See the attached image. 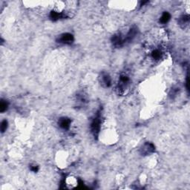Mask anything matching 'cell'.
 I'll return each instance as SVG.
<instances>
[{"mask_svg":"<svg viewBox=\"0 0 190 190\" xmlns=\"http://www.w3.org/2000/svg\"><path fill=\"white\" fill-rule=\"evenodd\" d=\"M100 124H101V119L100 114H97V116L94 118L92 120L91 124V132L93 133L94 136L97 137L100 131Z\"/></svg>","mask_w":190,"mask_h":190,"instance_id":"obj_1","label":"cell"},{"mask_svg":"<svg viewBox=\"0 0 190 190\" xmlns=\"http://www.w3.org/2000/svg\"><path fill=\"white\" fill-rule=\"evenodd\" d=\"M74 36H73L72 33H65L60 35L59 39L57 40V42H60V43L65 44V45H71V44H72L73 42H74Z\"/></svg>","mask_w":190,"mask_h":190,"instance_id":"obj_2","label":"cell"},{"mask_svg":"<svg viewBox=\"0 0 190 190\" xmlns=\"http://www.w3.org/2000/svg\"><path fill=\"white\" fill-rule=\"evenodd\" d=\"M129 77L126 75H121L120 77V80L118 83V91L120 92H124V91L127 89L128 86L129 84Z\"/></svg>","mask_w":190,"mask_h":190,"instance_id":"obj_3","label":"cell"},{"mask_svg":"<svg viewBox=\"0 0 190 190\" xmlns=\"http://www.w3.org/2000/svg\"><path fill=\"white\" fill-rule=\"evenodd\" d=\"M154 150H155V147L152 143H146L141 148V154L147 155V154L153 153Z\"/></svg>","mask_w":190,"mask_h":190,"instance_id":"obj_4","label":"cell"},{"mask_svg":"<svg viewBox=\"0 0 190 190\" xmlns=\"http://www.w3.org/2000/svg\"><path fill=\"white\" fill-rule=\"evenodd\" d=\"M111 42H112L113 45L117 48L121 47L125 43V40L120 34H116L113 36L112 38H111Z\"/></svg>","mask_w":190,"mask_h":190,"instance_id":"obj_5","label":"cell"},{"mask_svg":"<svg viewBox=\"0 0 190 190\" xmlns=\"http://www.w3.org/2000/svg\"><path fill=\"white\" fill-rule=\"evenodd\" d=\"M59 126L61 129H64V130H68V129L70 128L71 123H72V121L71 120L68 118H62L59 120Z\"/></svg>","mask_w":190,"mask_h":190,"instance_id":"obj_6","label":"cell"},{"mask_svg":"<svg viewBox=\"0 0 190 190\" xmlns=\"http://www.w3.org/2000/svg\"><path fill=\"white\" fill-rule=\"evenodd\" d=\"M137 33H138V28L136 27H132L127 33L126 38L124 40H125L126 42H131L136 37Z\"/></svg>","mask_w":190,"mask_h":190,"instance_id":"obj_7","label":"cell"},{"mask_svg":"<svg viewBox=\"0 0 190 190\" xmlns=\"http://www.w3.org/2000/svg\"><path fill=\"white\" fill-rule=\"evenodd\" d=\"M101 83L106 87H110L111 86V78L108 74L103 73L101 75Z\"/></svg>","mask_w":190,"mask_h":190,"instance_id":"obj_8","label":"cell"},{"mask_svg":"<svg viewBox=\"0 0 190 190\" xmlns=\"http://www.w3.org/2000/svg\"><path fill=\"white\" fill-rule=\"evenodd\" d=\"M65 17H66V16L63 13H59L58 11H54V10L51 11L50 14V18L51 20L53 21H57L59 20L60 19L65 18Z\"/></svg>","mask_w":190,"mask_h":190,"instance_id":"obj_9","label":"cell"},{"mask_svg":"<svg viewBox=\"0 0 190 190\" xmlns=\"http://www.w3.org/2000/svg\"><path fill=\"white\" fill-rule=\"evenodd\" d=\"M170 19H171L170 14L168 13V12H164L161 16V19H160V22L161 24H166L170 20Z\"/></svg>","mask_w":190,"mask_h":190,"instance_id":"obj_10","label":"cell"},{"mask_svg":"<svg viewBox=\"0 0 190 190\" xmlns=\"http://www.w3.org/2000/svg\"><path fill=\"white\" fill-rule=\"evenodd\" d=\"M152 57L153 58L154 60H161V56H162V52H161V50L159 49H155L152 52Z\"/></svg>","mask_w":190,"mask_h":190,"instance_id":"obj_11","label":"cell"},{"mask_svg":"<svg viewBox=\"0 0 190 190\" xmlns=\"http://www.w3.org/2000/svg\"><path fill=\"white\" fill-rule=\"evenodd\" d=\"M179 22H180V25H188L189 22V17L188 15L182 16V17L180 18Z\"/></svg>","mask_w":190,"mask_h":190,"instance_id":"obj_12","label":"cell"},{"mask_svg":"<svg viewBox=\"0 0 190 190\" xmlns=\"http://www.w3.org/2000/svg\"><path fill=\"white\" fill-rule=\"evenodd\" d=\"M8 103L6 101L2 100L1 103H0V111L2 113H4L5 111H6V110L8 109Z\"/></svg>","mask_w":190,"mask_h":190,"instance_id":"obj_13","label":"cell"},{"mask_svg":"<svg viewBox=\"0 0 190 190\" xmlns=\"http://www.w3.org/2000/svg\"><path fill=\"white\" fill-rule=\"evenodd\" d=\"M8 122L6 120H2V122L1 123V131L2 133H4L5 131L7 130V129H8Z\"/></svg>","mask_w":190,"mask_h":190,"instance_id":"obj_14","label":"cell"},{"mask_svg":"<svg viewBox=\"0 0 190 190\" xmlns=\"http://www.w3.org/2000/svg\"><path fill=\"white\" fill-rule=\"evenodd\" d=\"M31 171H33V172H37V171H38V166H31Z\"/></svg>","mask_w":190,"mask_h":190,"instance_id":"obj_15","label":"cell"}]
</instances>
